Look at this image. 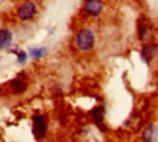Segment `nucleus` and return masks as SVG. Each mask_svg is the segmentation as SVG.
I'll use <instances>...</instances> for the list:
<instances>
[{
    "label": "nucleus",
    "mask_w": 158,
    "mask_h": 142,
    "mask_svg": "<svg viewBox=\"0 0 158 142\" xmlns=\"http://www.w3.org/2000/svg\"><path fill=\"white\" fill-rule=\"evenodd\" d=\"M94 44H96V36H94V32L91 29L83 28L76 33L74 45H76V48L78 51H81V52L91 51L94 48Z\"/></svg>",
    "instance_id": "f257e3e1"
},
{
    "label": "nucleus",
    "mask_w": 158,
    "mask_h": 142,
    "mask_svg": "<svg viewBox=\"0 0 158 142\" xmlns=\"http://www.w3.org/2000/svg\"><path fill=\"white\" fill-rule=\"evenodd\" d=\"M154 36V28L151 20L147 19L145 16L139 18L138 20V38L142 42H149Z\"/></svg>",
    "instance_id": "f03ea898"
},
{
    "label": "nucleus",
    "mask_w": 158,
    "mask_h": 142,
    "mask_svg": "<svg viewBox=\"0 0 158 142\" xmlns=\"http://www.w3.org/2000/svg\"><path fill=\"white\" fill-rule=\"evenodd\" d=\"M105 10L103 0H84L83 2V12L90 18H99Z\"/></svg>",
    "instance_id": "7ed1b4c3"
},
{
    "label": "nucleus",
    "mask_w": 158,
    "mask_h": 142,
    "mask_svg": "<svg viewBox=\"0 0 158 142\" xmlns=\"http://www.w3.org/2000/svg\"><path fill=\"white\" fill-rule=\"evenodd\" d=\"M158 55V44L155 42H145L142 45V49H141V60L149 65L151 62L157 58Z\"/></svg>",
    "instance_id": "20e7f679"
},
{
    "label": "nucleus",
    "mask_w": 158,
    "mask_h": 142,
    "mask_svg": "<svg viewBox=\"0 0 158 142\" xmlns=\"http://www.w3.org/2000/svg\"><path fill=\"white\" fill-rule=\"evenodd\" d=\"M34 135L36 139H42L47 135V119L42 115L34 116Z\"/></svg>",
    "instance_id": "39448f33"
},
{
    "label": "nucleus",
    "mask_w": 158,
    "mask_h": 142,
    "mask_svg": "<svg viewBox=\"0 0 158 142\" xmlns=\"http://www.w3.org/2000/svg\"><path fill=\"white\" fill-rule=\"evenodd\" d=\"M36 13V6L32 2H25L23 5L18 9V16L20 20H29L32 19Z\"/></svg>",
    "instance_id": "423d86ee"
},
{
    "label": "nucleus",
    "mask_w": 158,
    "mask_h": 142,
    "mask_svg": "<svg viewBox=\"0 0 158 142\" xmlns=\"http://www.w3.org/2000/svg\"><path fill=\"white\" fill-rule=\"evenodd\" d=\"M157 135H158V128L155 123H151V125H148L147 128L142 131V133H141V139L145 142H152L157 139Z\"/></svg>",
    "instance_id": "0eeeda50"
},
{
    "label": "nucleus",
    "mask_w": 158,
    "mask_h": 142,
    "mask_svg": "<svg viewBox=\"0 0 158 142\" xmlns=\"http://www.w3.org/2000/svg\"><path fill=\"white\" fill-rule=\"evenodd\" d=\"M91 118H93L94 123L97 125V128H100L102 131H105L106 128L103 126V119H105V107H102V106L96 107V109L91 112Z\"/></svg>",
    "instance_id": "6e6552de"
},
{
    "label": "nucleus",
    "mask_w": 158,
    "mask_h": 142,
    "mask_svg": "<svg viewBox=\"0 0 158 142\" xmlns=\"http://www.w3.org/2000/svg\"><path fill=\"white\" fill-rule=\"evenodd\" d=\"M12 44V33L7 29H0V49L9 48Z\"/></svg>",
    "instance_id": "1a4fd4ad"
},
{
    "label": "nucleus",
    "mask_w": 158,
    "mask_h": 142,
    "mask_svg": "<svg viewBox=\"0 0 158 142\" xmlns=\"http://www.w3.org/2000/svg\"><path fill=\"white\" fill-rule=\"evenodd\" d=\"M10 87H12L13 93H16V94H20V93H23V91H25V89H26V84H25L23 80H20V78H15L13 81H10Z\"/></svg>",
    "instance_id": "9d476101"
},
{
    "label": "nucleus",
    "mask_w": 158,
    "mask_h": 142,
    "mask_svg": "<svg viewBox=\"0 0 158 142\" xmlns=\"http://www.w3.org/2000/svg\"><path fill=\"white\" fill-rule=\"evenodd\" d=\"M31 57L32 58H41L44 57L45 54H47V48L42 47V48H34V49H31Z\"/></svg>",
    "instance_id": "9b49d317"
},
{
    "label": "nucleus",
    "mask_w": 158,
    "mask_h": 142,
    "mask_svg": "<svg viewBox=\"0 0 158 142\" xmlns=\"http://www.w3.org/2000/svg\"><path fill=\"white\" fill-rule=\"evenodd\" d=\"M28 60V54L26 52H18V62L19 64H25Z\"/></svg>",
    "instance_id": "f8f14e48"
}]
</instances>
